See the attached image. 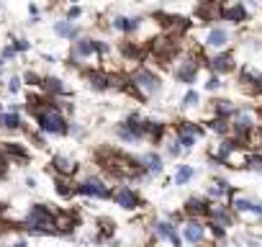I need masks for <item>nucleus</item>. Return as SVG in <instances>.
<instances>
[{
  "label": "nucleus",
  "mask_w": 262,
  "mask_h": 247,
  "mask_svg": "<svg viewBox=\"0 0 262 247\" xmlns=\"http://www.w3.org/2000/svg\"><path fill=\"white\" fill-rule=\"evenodd\" d=\"M36 121H39V127L47 132V134H64L67 132V121L62 118V113L52 106L47 108H39L36 111Z\"/></svg>",
  "instance_id": "obj_1"
},
{
  "label": "nucleus",
  "mask_w": 262,
  "mask_h": 247,
  "mask_svg": "<svg viewBox=\"0 0 262 247\" xmlns=\"http://www.w3.org/2000/svg\"><path fill=\"white\" fill-rule=\"evenodd\" d=\"M131 83H134V90H139L142 98L155 95V93L160 90V77H157L155 72H149V70H139V72H134Z\"/></svg>",
  "instance_id": "obj_2"
},
{
  "label": "nucleus",
  "mask_w": 262,
  "mask_h": 247,
  "mask_svg": "<svg viewBox=\"0 0 262 247\" xmlns=\"http://www.w3.org/2000/svg\"><path fill=\"white\" fill-rule=\"evenodd\" d=\"M231 211L236 216H252V219H262V203L259 201H252V198H244V196H231Z\"/></svg>",
  "instance_id": "obj_3"
},
{
  "label": "nucleus",
  "mask_w": 262,
  "mask_h": 247,
  "mask_svg": "<svg viewBox=\"0 0 262 247\" xmlns=\"http://www.w3.org/2000/svg\"><path fill=\"white\" fill-rule=\"evenodd\" d=\"M175 137L180 139L183 150H190V147H195V142L203 137V129L198 127V123H193V121H180V123H178V134H175Z\"/></svg>",
  "instance_id": "obj_4"
},
{
  "label": "nucleus",
  "mask_w": 262,
  "mask_h": 247,
  "mask_svg": "<svg viewBox=\"0 0 262 247\" xmlns=\"http://www.w3.org/2000/svg\"><path fill=\"white\" fill-rule=\"evenodd\" d=\"M180 229H183L185 242H190V244H203V239L208 234V224H203L201 219H185V224Z\"/></svg>",
  "instance_id": "obj_5"
},
{
  "label": "nucleus",
  "mask_w": 262,
  "mask_h": 247,
  "mask_svg": "<svg viewBox=\"0 0 262 247\" xmlns=\"http://www.w3.org/2000/svg\"><path fill=\"white\" fill-rule=\"evenodd\" d=\"M77 193H82V196H95V198H108V196H113V193L105 188V183L98 180V178L82 180V183L77 186Z\"/></svg>",
  "instance_id": "obj_6"
},
{
  "label": "nucleus",
  "mask_w": 262,
  "mask_h": 247,
  "mask_svg": "<svg viewBox=\"0 0 262 247\" xmlns=\"http://www.w3.org/2000/svg\"><path fill=\"white\" fill-rule=\"evenodd\" d=\"M234 211H231V206H224L221 201H216V203H211V214H208V221H216V224H221V227H231L234 224Z\"/></svg>",
  "instance_id": "obj_7"
},
{
  "label": "nucleus",
  "mask_w": 262,
  "mask_h": 247,
  "mask_svg": "<svg viewBox=\"0 0 262 247\" xmlns=\"http://www.w3.org/2000/svg\"><path fill=\"white\" fill-rule=\"evenodd\" d=\"M155 237H157V239H170L172 247H180V244H183V239H180V234H178V227H175L170 219L155 224Z\"/></svg>",
  "instance_id": "obj_8"
},
{
  "label": "nucleus",
  "mask_w": 262,
  "mask_h": 247,
  "mask_svg": "<svg viewBox=\"0 0 262 247\" xmlns=\"http://www.w3.org/2000/svg\"><path fill=\"white\" fill-rule=\"evenodd\" d=\"M198 70H201V62H195V57H190V59L180 62V67L175 70V77L185 85H193L195 77H198Z\"/></svg>",
  "instance_id": "obj_9"
},
{
  "label": "nucleus",
  "mask_w": 262,
  "mask_h": 247,
  "mask_svg": "<svg viewBox=\"0 0 262 247\" xmlns=\"http://www.w3.org/2000/svg\"><path fill=\"white\" fill-rule=\"evenodd\" d=\"M208 67L213 70V75H226V72H231L236 65H234V57L229 54V52H221V54H216V57H211L208 59Z\"/></svg>",
  "instance_id": "obj_10"
},
{
  "label": "nucleus",
  "mask_w": 262,
  "mask_h": 247,
  "mask_svg": "<svg viewBox=\"0 0 262 247\" xmlns=\"http://www.w3.org/2000/svg\"><path fill=\"white\" fill-rule=\"evenodd\" d=\"M185 214L188 219H203L211 214V203L206 198H188L185 201Z\"/></svg>",
  "instance_id": "obj_11"
},
{
  "label": "nucleus",
  "mask_w": 262,
  "mask_h": 247,
  "mask_svg": "<svg viewBox=\"0 0 262 247\" xmlns=\"http://www.w3.org/2000/svg\"><path fill=\"white\" fill-rule=\"evenodd\" d=\"M247 18H249V13H247V6H244V3H231V6H224V21H229V24L239 26V24H244Z\"/></svg>",
  "instance_id": "obj_12"
},
{
  "label": "nucleus",
  "mask_w": 262,
  "mask_h": 247,
  "mask_svg": "<svg viewBox=\"0 0 262 247\" xmlns=\"http://www.w3.org/2000/svg\"><path fill=\"white\" fill-rule=\"evenodd\" d=\"M229 42H231V34L224 26H213L206 36V47H211V49H224Z\"/></svg>",
  "instance_id": "obj_13"
},
{
  "label": "nucleus",
  "mask_w": 262,
  "mask_h": 247,
  "mask_svg": "<svg viewBox=\"0 0 262 247\" xmlns=\"http://www.w3.org/2000/svg\"><path fill=\"white\" fill-rule=\"evenodd\" d=\"M111 198H113L118 206H123V209H137V203H139L137 193L131 191V188H126V186H123V188H118V191H116Z\"/></svg>",
  "instance_id": "obj_14"
},
{
  "label": "nucleus",
  "mask_w": 262,
  "mask_h": 247,
  "mask_svg": "<svg viewBox=\"0 0 262 247\" xmlns=\"http://www.w3.org/2000/svg\"><path fill=\"white\" fill-rule=\"evenodd\" d=\"M234 193V188L224 180V178H216L211 186H208V198H216V201H221V198H226V196H231Z\"/></svg>",
  "instance_id": "obj_15"
},
{
  "label": "nucleus",
  "mask_w": 262,
  "mask_h": 247,
  "mask_svg": "<svg viewBox=\"0 0 262 247\" xmlns=\"http://www.w3.org/2000/svg\"><path fill=\"white\" fill-rule=\"evenodd\" d=\"M208 129L213 132V134H219V137H229V134H234V129H231V118H221V116H213L211 121H208Z\"/></svg>",
  "instance_id": "obj_16"
},
{
  "label": "nucleus",
  "mask_w": 262,
  "mask_h": 247,
  "mask_svg": "<svg viewBox=\"0 0 262 247\" xmlns=\"http://www.w3.org/2000/svg\"><path fill=\"white\" fill-rule=\"evenodd\" d=\"M236 111H239V108H236L231 100H224V98H221V100H213V113L221 116V118H234Z\"/></svg>",
  "instance_id": "obj_17"
},
{
  "label": "nucleus",
  "mask_w": 262,
  "mask_h": 247,
  "mask_svg": "<svg viewBox=\"0 0 262 247\" xmlns=\"http://www.w3.org/2000/svg\"><path fill=\"white\" fill-rule=\"evenodd\" d=\"M139 162H142V168H144L147 173H155V175H160V173H162V157H160V155H155V152L144 155Z\"/></svg>",
  "instance_id": "obj_18"
},
{
  "label": "nucleus",
  "mask_w": 262,
  "mask_h": 247,
  "mask_svg": "<svg viewBox=\"0 0 262 247\" xmlns=\"http://www.w3.org/2000/svg\"><path fill=\"white\" fill-rule=\"evenodd\" d=\"M193 175H195V168H193V165H180L178 173H175V186H185V183H190Z\"/></svg>",
  "instance_id": "obj_19"
},
{
  "label": "nucleus",
  "mask_w": 262,
  "mask_h": 247,
  "mask_svg": "<svg viewBox=\"0 0 262 247\" xmlns=\"http://www.w3.org/2000/svg\"><path fill=\"white\" fill-rule=\"evenodd\" d=\"M52 162H54L57 173H62V175H72V173H75V162H72V160H67V157H62V155H57Z\"/></svg>",
  "instance_id": "obj_20"
},
{
  "label": "nucleus",
  "mask_w": 262,
  "mask_h": 247,
  "mask_svg": "<svg viewBox=\"0 0 262 247\" xmlns=\"http://www.w3.org/2000/svg\"><path fill=\"white\" fill-rule=\"evenodd\" d=\"M54 31H57L59 36H64V39H75V36L80 34V29L72 26V24H67V21H59V24L54 26Z\"/></svg>",
  "instance_id": "obj_21"
},
{
  "label": "nucleus",
  "mask_w": 262,
  "mask_h": 247,
  "mask_svg": "<svg viewBox=\"0 0 262 247\" xmlns=\"http://www.w3.org/2000/svg\"><path fill=\"white\" fill-rule=\"evenodd\" d=\"M0 127H3V129H18L21 127L18 113H3V116H0Z\"/></svg>",
  "instance_id": "obj_22"
},
{
  "label": "nucleus",
  "mask_w": 262,
  "mask_h": 247,
  "mask_svg": "<svg viewBox=\"0 0 262 247\" xmlns=\"http://www.w3.org/2000/svg\"><path fill=\"white\" fill-rule=\"evenodd\" d=\"M44 88H47L52 95H64V93H67L64 85H62V80H57V77H47V80H44Z\"/></svg>",
  "instance_id": "obj_23"
},
{
  "label": "nucleus",
  "mask_w": 262,
  "mask_h": 247,
  "mask_svg": "<svg viewBox=\"0 0 262 247\" xmlns=\"http://www.w3.org/2000/svg\"><path fill=\"white\" fill-rule=\"evenodd\" d=\"M90 85H93L95 90H105V88H111V77H105V75H100V72H93V75H90Z\"/></svg>",
  "instance_id": "obj_24"
},
{
  "label": "nucleus",
  "mask_w": 262,
  "mask_h": 247,
  "mask_svg": "<svg viewBox=\"0 0 262 247\" xmlns=\"http://www.w3.org/2000/svg\"><path fill=\"white\" fill-rule=\"evenodd\" d=\"M247 168L254 173H262V152H249L247 157Z\"/></svg>",
  "instance_id": "obj_25"
},
{
  "label": "nucleus",
  "mask_w": 262,
  "mask_h": 247,
  "mask_svg": "<svg viewBox=\"0 0 262 247\" xmlns=\"http://www.w3.org/2000/svg\"><path fill=\"white\" fill-rule=\"evenodd\" d=\"M198 103H201V95H198L195 90H188L185 98H183V106H185V108H198Z\"/></svg>",
  "instance_id": "obj_26"
},
{
  "label": "nucleus",
  "mask_w": 262,
  "mask_h": 247,
  "mask_svg": "<svg viewBox=\"0 0 262 247\" xmlns=\"http://www.w3.org/2000/svg\"><path fill=\"white\" fill-rule=\"evenodd\" d=\"M180 152H183L180 139H178V137H175V139H170V142H167V155H170V157H180Z\"/></svg>",
  "instance_id": "obj_27"
},
{
  "label": "nucleus",
  "mask_w": 262,
  "mask_h": 247,
  "mask_svg": "<svg viewBox=\"0 0 262 247\" xmlns=\"http://www.w3.org/2000/svg\"><path fill=\"white\" fill-rule=\"evenodd\" d=\"M221 85H224V83H221V77H219V75H211V77L206 80V90H211V93H213V90H219Z\"/></svg>",
  "instance_id": "obj_28"
},
{
  "label": "nucleus",
  "mask_w": 262,
  "mask_h": 247,
  "mask_svg": "<svg viewBox=\"0 0 262 247\" xmlns=\"http://www.w3.org/2000/svg\"><path fill=\"white\" fill-rule=\"evenodd\" d=\"M57 191H59V196H70L72 193V188H70L67 180H57Z\"/></svg>",
  "instance_id": "obj_29"
},
{
  "label": "nucleus",
  "mask_w": 262,
  "mask_h": 247,
  "mask_svg": "<svg viewBox=\"0 0 262 247\" xmlns=\"http://www.w3.org/2000/svg\"><path fill=\"white\" fill-rule=\"evenodd\" d=\"M18 88H21V80H18V77H11V80H8V90H11V93H18Z\"/></svg>",
  "instance_id": "obj_30"
},
{
  "label": "nucleus",
  "mask_w": 262,
  "mask_h": 247,
  "mask_svg": "<svg viewBox=\"0 0 262 247\" xmlns=\"http://www.w3.org/2000/svg\"><path fill=\"white\" fill-rule=\"evenodd\" d=\"M13 47H16V52H26V49H29V42H26V39H18Z\"/></svg>",
  "instance_id": "obj_31"
},
{
  "label": "nucleus",
  "mask_w": 262,
  "mask_h": 247,
  "mask_svg": "<svg viewBox=\"0 0 262 247\" xmlns=\"http://www.w3.org/2000/svg\"><path fill=\"white\" fill-rule=\"evenodd\" d=\"M13 54H16V47H6L3 49V59H13Z\"/></svg>",
  "instance_id": "obj_32"
},
{
  "label": "nucleus",
  "mask_w": 262,
  "mask_h": 247,
  "mask_svg": "<svg viewBox=\"0 0 262 247\" xmlns=\"http://www.w3.org/2000/svg\"><path fill=\"white\" fill-rule=\"evenodd\" d=\"M6 165H8V160H6V152H0V175H6Z\"/></svg>",
  "instance_id": "obj_33"
},
{
  "label": "nucleus",
  "mask_w": 262,
  "mask_h": 247,
  "mask_svg": "<svg viewBox=\"0 0 262 247\" xmlns=\"http://www.w3.org/2000/svg\"><path fill=\"white\" fill-rule=\"evenodd\" d=\"M26 83H29V85H36V83H39V77H36V75H31V72H26Z\"/></svg>",
  "instance_id": "obj_34"
},
{
  "label": "nucleus",
  "mask_w": 262,
  "mask_h": 247,
  "mask_svg": "<svg viewBox=\"0 0 262 247\" xmlns=\"http://www.w3.org/2000/svg\"><path fill=\"white\" fill-rule=\"evenodd\" d=\"M67 16H70V18H77V16H80V8H70V13H67Z\"/></svg>",
  "instance_id": "obj_35"
},
{
  "label": "nucleus",
  "mask_w": 262,
  "mask_h": 247,
  "mask_svg": "<svg viewBox=\"0 0 262 247\" xmlns=\"http://www.w3.org/2000/svg\"><path fill=\"white\" fill-rule=\"evenodd\" d=\"M13 247H26V242H16V244H13Z\"/></svg>",
  "instance_id": "obj_36"
},
{
  "label": "nucleus",
  "mask_w": 262,
  "mask_h": 247,
  "mask_svg": "<svg viewBox=\"0 0 262 247\" xmlns=\"http://www.w3.org/2000/svg\"><path fill=\"white\" fill-rule=\"evenodd\" d=\"M257 113H259V127H262V108H259V111H257Z\"/></svg>",
  "instance_id": "obj_37"
},
{
  "label": "nucleus",
  "mask_w": 262,
  "mask_h": 247,
  "mask_svg": "<svg viewBox=\"0 0 262 247\" xmlns=\"http://www.w3.org/2000/svg\"><path fill=\"white\" fill-rule=\"evenodd\" d=\"M6 211V203H0V214H3Z\"/></svg>",
  "instance_id": "obj_38"
},
{
  "label": "nucleus",
  "mask_w": 262,
  "mask_h": 247,
  "mask_svg": "<svg viewBox=\"0 0 262 247\" xmlns=\"http://www.w3.org/2000/svg\"><path fill=\"white\" fill-rule=\"evenodd\" d=\"M221 247H231V244H221Z\"/></svg>",
  "instance_id": "obj_39"
}]
</instances>
